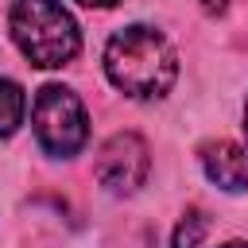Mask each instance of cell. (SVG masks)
<instances>
[{"label": "cell", "instance_id": "6da1fadb", "mask_svg": "<svg viewBox=\"0 0 248 248\" xmlns=\"http://www.w3.org/2000/svg\"><path fill=\"white\" fill-rule=\"evenodd\" d=\"M105 74L120 93L136 101H159L178 78V50L159 27L128 23L105 43Z\"/></svg>", "mask_w": 248, "mask_h": 248}, {"label": "cell", "instance_id": "7a4b0ae2", "mask_svg": "<svg viewBox=\"0 0 248 248\" xmlns=\"http://www.w3.org/2000/svg\"><path fill=\"white\" fill-rule=\"evenodd\" d=\"M8 31L19 54L43 70H58L81 50L78 19L58 0H16L8 12Z\"/></svg>", "mask_w": 248, "mask_h": 248}, {"label": "cell", "instance_id": "3957f363", "mask_svg": "<svg viewBox=\"0 0 248 248\" xmlns=\"http://www.w3.org/2000/svg\"><path fill=\"white\" fill-rule=\"evenodd\" d=\"M31 128H35V140L46 155L54 159H70L85 147L89 140V116H85V105L74 89L66 85H43L35 93V105H31Z\"/></svg>", "mask_w": 248, "mask_h": 248}, {"label": "cell", "instance_id": "277c9868", "mask_svg": "<svg viewBox=\"0 0 248 248\" xmlns=\"http://www.w3.org/2000/svg\"><path fill=\"white\" fill-rule=\"evenodd\" d=\"M93 174H97V182L108 194L128 198V194H136L147 182V174H151V151H147V143L136 132H116V136H108L101 143Z\"/></svg>", "mask_w": 248, "mask_h": 248}, {"label": "cell", "instance_id": "5b68a950", "mask_svg": "<svg viewBox=\"0 0 248 248\" xmlns=\"http://www.w3.org/2000/svg\"><path fill=\"white\" fill-rule=\"evenodd\" d=\"M202 170L213 186H221L225 194H240L248 190V151L232 140H213L202 147Z\"/></svg>", "mask_w": 248, "mask_h": 248}, {"label": "cell", "instance_id": "8992f818", "mask_svg": "<svg viewBox=\"0 0 248 248\" xmlns=\"http://www.w3.org/2000/svg\"><path fill=\"white\" fill-rule=\"evenodd\" d=\"M23 112H27V97H23L19 81L0 78V140H8L23 124Z\"/></svg>", "mask_w": 248, "mask_h": 248}, {"label": "cell", "instance_id": "52a82bcc", "mask_svg": "<svg viewBox=\"0 0 248 248\" xmlns=\"http://www.w3.org/2000/svg\"><path fill=\"white\" fill-rule=\"evenodd\" d=\"M205 232H209V221H205V213H202V209H186V213H182V221L174 225L170 248H198V244L205 240Z\"/></svg>", "mask_w": 248, "mask_h": 248}, {"label": "cell", "instance_id": "ba28073f", "mask_svg": "<svg viewBox=\"0 0 248 248\" xmlns=\"http://www.w3.org/2000/svg\"><path fill=\"white\" fill-rule=\"evenodd\" d=\"M198 4H202L205 12H225V8H229V0H198Z\"/></svg>", "mask_w": 248, "mask_h": 248}, {"label": "cell", "instance_id": "9c48e42d", "mask_svg": "<svg viewBox=\"0 0 248 248\" xmlns=\"http://www.w3.org/2000/svg\"><path fill=\"white\" fill-rule=\"evenodd\" d=\"M78 4H85V8H112V4H120V0H78Z\"/></svg>", "mask_w": 248, "mask_h": 248}, {"label": "cell", "instance_id": "30bf717a", "mask_svg": "<svg viewBox=\"0 0 248 248\" xmlns=\"http://www.w3.org/2000/svg\"><path fill=\"white\" fill-rule=\"evenodd\" d=\"M221 248H248V240H225Z\"/></svg>", "mask_w": 248, "mask_h": 248}, {"label": "cell", "instance_id": "8fae6325", "mask_svg": "<svg viewBox=\"0 0 248 248\" xmlns=\"http://www.w3.org/2000/svg\"><path fill=\"white\" fill-rule=\"evenodd\" d=\"M244 132H248V105H244Z\"/></svg>", "mask_w": 248, "mask_h": 248}]
</instances>
